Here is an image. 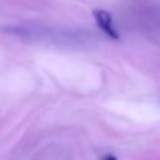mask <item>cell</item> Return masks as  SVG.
<instances>
[{"mask_svg":"<svg viewBox=\"0 0 160 160\" xmlns=\"http://www.w3.org/2000/svg\"><path fill=\"white\" fill-rule=\"evenodd\" d=\"M92 16L95 19V22H96L98 28L100 30H102L109 38H111L114 40H118L120 38L119 32L116 31V29L114 26L112 16H111L110 12H108L106 10H102V9H95L92 11Z\"/></svg>","mask_w":160,"mask_h":160,"instance_id":"cell-1","label":"cell"},{"mask_svg":"<svg viewBox=\"0 0 160 160\" xmlns=\"http://www.w3.org/2000/svg\"><path fill=\"white\" fill-rule=\"evenodd\" d=\"M104 160H116V158H115L114 155H108V156H106Z\"/></svg>","mask_w":160,"mask_h":160,"instance_id":"cell-2","label":"cell"}]
</instances>
